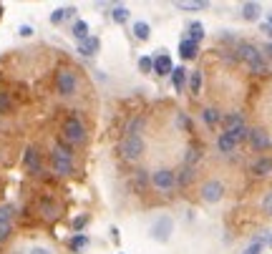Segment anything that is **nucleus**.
Instances as JSON below:
<instances>
[{"instance_id":"nucleus-1","label":"nucleus","mask_w":272,"mask_h":254,"mask_svg":"<svg viewBox=\"0 0 272 254\" xmlns=\"http://www.w3.org/2000/svg\"><path fill=\"white\" fill-rule=\"evenodd\" d=\"M60 134H63V143H68V146H78L86 141V126L78 118V113H71L63 121V131Z\"/></svg>"},{"instance_id":"nucleus-28","label":"nucleus","mask_w":272,"mask_h":254,"mask_svg":"<svg viewBox=\"0 0 272 254\" xmlns=\"http://www.w3.org/2000/svg\"><path fill=\"white\" fill-rule=\"evenodd\" d=\"M111 18L116 20V23H126V20H129V10L123 8V5H116L114 13H111Z\"/></svg>"},{"instance_id":"nucleus-38","label":"nucleus","mask_w":272,"mask_h":254,"mask_svg":"<svg viewBox=\"0 0 272 254\" xmlns=\"http://www.w3.org/2000/svg\"><path fill=\"white\" fill-rule=\"evenodd\" d=\"M262 209H265V214H270V217H272V192L262 199Z\"/></svg>"},{"instance_id":"nucleus-5","label":"nucleus","mask_w":272,"mask_h":254,"mask_svg":"<svg viewBox=\"0 0 272 254\" xmlns=\"http://www.w3.org/2000/svg\"><path fill=\"white\" fill-rule=\"evenodd\" d=\"M76 86H78V78L73 71H60L56 76V91L60 96H73L76 93Z\"/></svg>"},{"instance_id":"nucleus-30","label":"nucleus","mask_w":272,"mask_h":254,"mask_svg":"<svg viewBox=\"0 0 272 254\" xmlns=\"http://www.w3.org/2000/svg\"><path fill=\"white\" fill-rule=\"evenodd\" d=\"M189 88H192L194 96L199 93V88H202V73H199V71H194V73L189 76Z\"/></svg>"},{"instance_id":"nucleus-7","label":"nucleus","mask_w":272,"mask_h":254,"mask_svg":"<svg viewBox=\"0 0 272 254\" xmlns=\"http://www.w3.org/2000/svg\"><path fill=\"white\" fill-rule=\"evenodd\" d=\"M202 199L204 201H209V204H214V201H219L222 197H224V186H222V181H217V179H209V181H204L202 184Z\"/></svg>"},{"instance_id":"nucleus-26","label":"nucleus","mask_w":272,"mask_h":254,"mask_svg":"<svg viewBox=\"0 0 272 254\" xmlns=\"http://www.w3.org/2000/svg\"><path fill=\"white\" fill-rule=\"evenodd\" d=\"M149 33H151V28L146 26V23H141V20H136V26H134V35H136L139 40H149Z\"/></svg>"},{"instance_id":"nucleus-42","label":"nucleus","mask_w":272,"mask_h":254,"mask_svg":"<svg viewBox=\"0 0 272 254\" xmlns=\"http://www.w3.org/2000/svg\"><path fill=\"white\" fill-rule=\"evenodd\" d=\"M33 254H48L46 249H33Z\"/></svg>"},{"instance_id":"nucleus-23","label":"nucleus","mask_w":272,"mask_h":254,"mask_svg":"<svg viewBox=\"0 0 272 254\" xmlns=\"http://www.w3.org/2000/svg\"><path fill=\"white\" fill-rule=\"evenodd\" d=\"M202 118H204V123L207 126H217L222 118H219V111H214V109H204L202 111Z\"/></svg>"},{"instance_id":"nucleus-11","label":"nucleus","mask_w":272,"mask_h":254,"mask_svg":"<svg viewBox=\"0 0 272 254\" xmlns=\"http://www.w3.org/2000/svg\"><path fill=\"white\" fill-rule=\"evenodd\" d=\"M247 139H249V143H252L255 151H262V149H267V146H270V139H267V134L262 129H252Z\"/></svg>"},{"instance_id":"nucleus-21","label":"nucleus","mask_w":272,"mask_h":254,"mask_svg":"<svg viewBox=\"0 0 272 254\" xmlns=\"http://www.w3.org/2000/svg\"><path fill=\"white\" fill-rule=\"evenodd\" d=\"M270 169H272V161H270V159H260V161L252 166V174H255V176H265V174H270Z\"/></svg>"},{"instance_id":"nucleus-14","label":"nucleus","mask_w":272,"mask_h":254,"mask_svg":"<svg viewBox=\"0 0 272 254\" xmlns=\"http://www.w3.org/2000/svg\"><path fill=\"white\" fill-rule=\"evenodd\" d=\"M40 214H43V219L53 222V219H58V206L51 199H43V201H40Z\"/></svg>"},{"instance_id":"nucleus-31","label":"nucleus","mask_w":272,"mask_h":254,"mask_svg":"<svg viewBox=\"0 0 272 254\" xmlns=\"http://www.w3.org/2000/svg\"><path fill=\"white\" fill-rule=\"evenodd\" d=\"M86 244H89V237H83V234H76V237L71 239V244H68V247H71L73 252H78V249H83Z\"/></svg>"},{"instance_id":"nucleus-18","label":"nucleus","mask_w":272,"mask_h":254,"mask_svg":"<svg viewBox=\"0 0 272 254\" xmlns=\"http://www.w3.org/2000/svg\"><path fill=\"white\" fill-rule=\"evenodd\" d=\"M224 126H227V131H237L244 126V118L240 113H229V116H224Z\"/></svg>"},{"instance_id":"nucleus-3","label":"nucleus","mask_w":272,"mask_h":254,"mask_svg":"<svg viewBox=\"0 0 272 254\" xmlns=\"http://www.w3.org/2000/svg\"><path fill=\"white\" fill-rule=\"evenodd\" d=\"M144 151V139L141 136H123L119 141V154L123 161H136Z\"/></svg>"},{"instance_id":"nucleus-17","label":"nucleus","mask_w":272,"mask_h":254,"mask_svg":"<svg viewBox=\"0 0 272 254\" xmlns=\"http://www.w3.org/2000/svg\"><path fill=\"white\" fill-rule=\"evenodd\" d=\"M98 46H101V40H98L96 35H91L86 43H81V46H78V53H81V56H93V53L98 51Z\"/></svg>"},{"instance_id":"nucleus-19","label":"nucleus","mask_w":272,"mask_h":254,"mask_svg":"<svg viewBox=\"0 0 272 254\" xmlns=\"http://www.w3.org/2000/svg\"><path fill=\"white\" fill-rule=\"evenodd\" d=\"M73 13H76L73 8H60V10H53L51 23H53V26H60V23H63V20H66L68 15H73Z\"/></svg>"},{"instance_id":"nucleus-15","label":"nucleus","mask_w":272,"mask_h":254,"mask_svg":"<svg viewBox=\"0 0 272 254\" xmlns=\"http://www.w3.org/2000/svg\"><path fill=\"white\" fill-rule=\"evenodd\" d=\"M73 35H76L78 43H86V40L91 38V35H89V23H86V20H76V23H73Z\"/></svg>"},{"instance_id":"nucleus-10","label":"nucleus","mask_w":272,"mask_h":254,"mask_svg":"<svg viewBox=\"0 0 272 254\" xmlns=\"http://www.w3.org/2000/svg\"><path fill=\"white\" fill-rule=\"evenodd\" d=\"M23 161H26V169H28L30 174L40 171V154H38L35 146H28V149H26V159Z\"/></svg>"},{"instance_id":"nucleus-33","label":"nucleus","mask_w":272,"mask_h":254,"mask_svg":"<svg viewBox=\"0 0 272 254\" xmlns=\"http://www.w3.org/2000/svg\"><path fill=\"white\" fill-rule=\"evenodd\" d=\"M262 247H265V239H257V242H252L242 254H262Z\"/></svg>"},{"instance_id":"nucleus-22","label":"nucleus","mask_w":272,"mask_h":254,"mask_svg":"<svg viewBox=\"0 0 272 254\" xmlns=\"http://www.w3.org/2000/svg\"><path fill=\"white\" fill-rule=\"evenodd\" d=\"M192 176H194V166H184L181 171L177 174V184H179V186L189 184V181H192Z\"/></svg>"},{"instance_id":"nucleus-8","label":"nucleus","mask_w":272,"mask_h":254,"mask_svg":"<svg viewBox=\"0 0 272 254\" xmlns=\"http://www.w3.org/2000/svg\"><path fill=\"white\" fill-rule=\"evenodd\" d=\"M172 226H174L172 217H159V219H156V224L151 226V234H154V239L166 242V239L172 237Z\"/></svg>"},{"instance_id":"nucleus-29","label":"nucleus","mask_w":272,"mask_h":254,"mask_svg":"<svg viewBox=\"0 0 272 254\" xmlns=\"http://www.w3.org/2000/svg\"><path fill=\"white\" fill-rule=\"evenodd\" d=\"M13 214H15V206L13 204H3V206H0V222H13Z\"/></svg>"},{"instance_id":"nucleus-40","label":"nucleus","mask_w":272,"mask_h":254,"mask_svg":"<svg viewBox=\"0 0 272 254\" xmlns=\"http://www.w3.org/2000/svg\"><path fill=\"white\" fill-rule=\"evenodd\" d=\"M262 30H265V35H270V38H272V26H267V23H265V26H262Z\"/></svg>"},{"instance_id":"nucleus-2","label":"nucleus","mask_w":272,"mask_h":254,"mask_svg":"<svg viewBox=\"0 0 272 254\" xmlns=\"http://www.w3.org/2000/svg\"><path fill=\"white\" fill-rule=\"evenodd\" d=\"M237 56L249 66V71H255V73H265V58H262V53L252 46V43H242L240 48H237Z\"/></svg>"},{"instance_id":"nucleus-13","label":"nucleus","mask_w":272,"mask_h":254,"mask_svg":"<svg viewBox=\"0 0 272 254\" xmlns=\"http://www.w3.org/2000/svg\"><path fill=\"white\" fill-rule=\"evenodd\" d=\"M197 48H199V43H194V40H189V38H184L181 43H179V56L189 60V58L197 56Z\"/></svg>"},{"instance_id":"nucleus-9","label":"nucleus","mask_w":272,"mask_h":254,"mask_svg":"<svg viewBox=\"0 0 272 254\" xmlns=\"http://www.w3.org/2000/svg\"><path fill=\"white\" fill-rule=\"evenodd\" d=\"M154 71H156V76H172V73H174L172 58L166 56V53H159V56L154 58Z\"/></svg>"},{"instance_id":"nucleus-24","label":"nucleus","mask_w":272,"mask_h":254,"mask_svg":"<svg viewBox=\"0 0 272 254\" xmlns=\"http://www.w3.org/2000/svg\"><path fill=\"white\" fill-rule=\"evenodd\" d=\"M209 3H207V0H197V3H192V0H189V3H184V0H179V3H177V8H181V10H204Z\"/></svg>"},{"instance_id":"nucleus-45","label":"nucleus","mask_w":272,"mask_h":254,"mask_svg":"<svg viewBox=\"0 0 272 254\" xmlns=\"http://www.w3.org/2000/svg\"><path fill=\"white\" fill-rule=\"evenodd\" d=\"M0 15H3V5H0Z\"/></svg>"},{"instance_id":"nucleus-41","label":"nucleus","mask_w":272,"mask_h":254,"mask_svg":"<svg viewBox=\"0 0 272 254\" xmlns=\"http://www.w3.org/2000/svg\"><path fill=\"white\" fill-rule=\"evenodd\" d=\"M30 33H33V30H30L28 26H23V28H20V35H30Z\"/></svg>"},{"instance_id":"nucleus-35","label":"nucleus","mask_w":272,"mask_h":254,"mask_svg":"<svg viewBox=\"0 0 272 254\" xmlns=\"http://www.w3.org/2000/svg\"><path fill=\"white\" fill-rule=\"evenodd\" d=\"M194 161H199V149H194V146H192V149L186 151V164L184 166H194Z\"/></svg>"},{"instance_id":"nucleus-25","label":"nucleus","mask_w":272,"mask_h":254,"mask_svg":"<svg viewBox=\"0 0 272 254\" xmlns=\"http://www.w3.org/2000/svg\"><path fill=\"white\" fill-rule=\"evenodd\" d=\"M184 81H186V71H184V68H174V73H172V83H174V88H177V91L184 88Z\"/></svg>"},{"instance_id":"nucleus-20","label":"nucleus","mask_w":272,"mask_h":254,"mask_svg":"<svg viewBox=\"0 0 272 254\" xmlns=\"http://www.w3.org/2000/svg\"><path fill=\"white\" fill-rule=\"evenodd\" d=\"M242 15H244V20H257L260 5H257V3H244V5H242Z\"/></svg>"},{"instance_id":"nucleus-4","label":"nucleus","mask_w":272,"mask_h":254,"mask_svg":"<svg viewBox=\"0 0 272 254\" xmlns=\"http://www.w3.org/2000/svg\"><path fill=\"white\" fill-rule=\"evenodd\" d=\"M149 181H151L154 189H159V192H172L174 186H179L177 184V174L172 171V169H159V171H154L149 176Z\"/></svg>"},{"instance_id":"nucleus-12","label":"nucleus","mask_w":272,"mask_h":254,"mask_svg":"<svg viewBox=\"0 0 272 254\" xmlns=\"http://www.w3.org/2000/svg\"><path fill=\"white\" fill-rule=\"evenodd\" d=\"M51 166L58 176H71L73 174V161H66V159H58V156H51Z\"/></svg>"},{"instance_id":"nucleus-43","label":"nucleus","mask_w":272,"mask_h":254,"mask_svg":"<svg viewBox=\"0 0 272 254\" xmlns=\"http://www.w3.org/2000/svg\"><path fill=\"white\" fill-rule=\"evenodd\" d=\"M267 26H272V13L267 15Z\"/></svg>"},{"instance_id":"nucleus-16","label":"nucleus","mask_w":272,"mask_h":254,"mask_svg":"<svg viewBox=\"0 0 272 254\" xmlns=\"http://www.w3.org/2000/svg\"><path fill=\"white\" fill-rule=\"evenodd\" d=\"M51 156H58V159H66V161H73V151H71V146H68V143H63V141H58V143L53 146V151H51Z\"/></svg>"},{"instance_id":"nucleus-37","label":"nucleus","mask_w":272,"mask_h":254,"mask_svg":"<svg viewBox=\"0 0 272 254\" xmlns=\"http://www.w3.org/2000/svg\"><path fill=\"white\" fill-rule=\"evenodd\" d=\"M139 68H141L144 73L154 71V60H151V58H141V60H139Z\"/></svg>"},{"instance_id":"nucleus-39","label":"nucleus","mask_w":272,"mask_h":254,"mask_svg":"<svg viewBox=\"0 0 272 254\" xmlns=\"http://www.w3.org/2000/svg\"><path fill=\"white\" fill-rule=\"evenodd\" d=\"M86 217H78V219H73V229H83V226H86Z\"/></svg>"},{"instance_id":"nucleus-46","label":"nucleus","mask_w":272,"mask_h":254,"mask_svg":"<svg viewBox=\"0 0 272 254\" xmlns=\"http://www.w3.org/2000/svg\"><path fill=\"white\" fill-rule=\"evenodd\" d=\"M270 244H272V239H270Z\"/></svg>"},{"instance_id":"nucleus-34","label":"nucleus","mask_w":272,"mask_h":254,"mask_svg":"<svg viewBox=\"0 0 272 254\" xmlns=\"http://www.w3.org/2000/svg\"><path fill=\"white\" fill-rule=\"evenodd\" d=\"M13 231V222H0V242H5Z\"/></svg>"},{"instance_id":"nucleus-44","label":"nucleus","mask_w":272,"mask_h":254,"mask_svg":"<svg viewBox=\"0 0 272 254\" xmlns=\"http://www.w3.org/2000/svg\"><path fill=\"white\" fill-rule=\"evenodd\" d=\"M267 53H270V56H272V43H270V46H267Z\"/></svg>"},{"instance_id":"nucleus-27","label":"nucleus","mask_w":272,"mask_h":254,"mask_svg":"<svg viewBox=\"0 0 272 254\" xmlns=\"http://www.w3.org/2000/svg\"><path fill=\"white\" fill-rule=\"evenodd\" d=\"M202 38H204V26H202V23H197V20H194V23L189 26V40H194V43H199Z\"/></svg>"},{"instance_id":"nucleus-32","label":"nucleus","mask_w":272,"mask_h":254,"mask_svg":"<svg viewBox=\"0 0 272 254\" xmlns=\"http://www.w3.org/2000/svg\"><path fill=\"white\" fill-rule=\"evenodd\" d=\"M10 109H13V101H10V96L0 91V113H8Z\"/></svg>"},{"instance_id":"nucleus-36","label":"nucleus","mask_w":272,"mask_h":254,"mask_svg":"<svg viewBox=\"0 0 272 254\" xmlns=\"http://www.w3.org/2000/svg\"><path fill=\"white\" fill-rule=\"evenodd\" d=\"M134 176H136V179H134V186L139 189V192H144V186H146V174H144V171H136Z\"/></svg>"},{"instance_id":"nucleus-6","label":"nucleus","mask_w":272,"mask_h":254,"mask_svg":"<svg viewBox=\"0 0 272 254\" xmlns=\"http://www.w3.org/2000/svg\"><path fill=\"white\" fill-rule=\"evenodd\" d=\"M244 136H249V131L244 129V126H242V129H237V131H224L219 139H217V149L219 151H232L235 149V146H237V141H242Z\"/></svg>"}]
</instances>
